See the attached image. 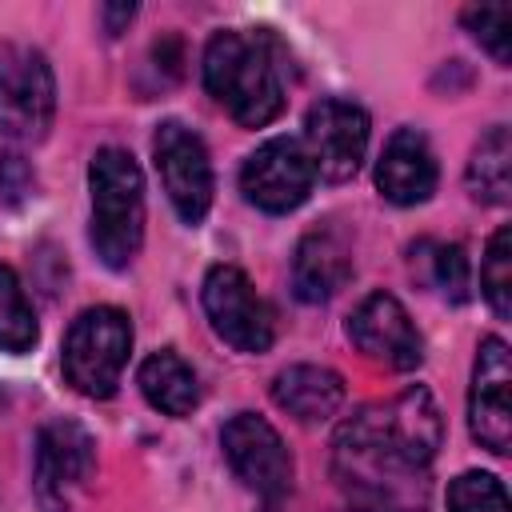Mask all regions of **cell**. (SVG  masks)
Segmentation results:
<instances>
[{
  "mask_svg": "<svg viewBox=\"0 0 512 512\" xmlns=\"http://www.w3.org/2000/svg\"><path fill=\"white\" fill-rule=\"evenodd\" d=\"M96 472V440L76 420H48L36 436V500L44 512H72Z\"/></svg>",
  "mask_w": 512,
  "mask_h": 512,
  "instance_id": "7",
  "label": "cell"
},
{
  "mask_svg": "<svg viewBox=\"0 0 512 512\" xmlns=\"http://www.w3.org/2000/svg\"><path fill=\"white\" fill-rule=\"evenodd\" d=\"M448 512H508V492L492 472H460L448 480Z\"/></svg>",
  "mask_w": 512,
  "mask_h": 512,
  "instance_id": "22",
  "label": "cell"
},
{
  "mask_svg": "<svg viewBox=\"0 0 512 512\" xmlns=\"http://www.w3.org/2000/svg\"><path fill=\"white\" fill-rule=\"evenodd\" d=\"M352 276V244L336 228H312L292 256V292L304 304L332 300Z\"/></svg>",
  "mask_w": 512,
  "mask_h": 512,
  "instance_id": "15",
  "label": "cell"
},
{
  "mask_svg": "<svg viewBox=\"0 0 512 512\" xmlns=\"http://www.w3.org/2000/svg\"><path fill=\"white\" fill-rule=\"evenodd\" d=\"M432 284L448 300H468V256L460 244H432Z\"/></svg>",
  "mask_w": 512,
  "mask_h": 512,
  "instance_id": "23",
  "label": "cell"
},
{
  "mask_svg": "<svg viewBox=\"0 0 512 512\" xmlns=\"http://www.w3.org/2000/svg\"><path fill=\"white\" fill-rule=\"evenodd\" d=\"M220 448L232 464V472L264 500H280L292 488V452L280 440V432L256 416V412H236L224 432H220Z\"/></svg>",
  "mask_w": 512,
  "mask_h": 512,
  "instance_id": "11",
  "label": "cell"
},
{
  "mask_svg": "<svg viewBox=\"0 0 512 512\" xmlns=\"http://www.w3.org/2000/svg\"><path fill=\"white\" fill-rule=\"evenodd\" d=\"M348 336L368 360H380L396 372H408L424 360V336L416 332L408 308L392 292L364 296L348 316Z\"/></svg>",
  "mask_w": 512,
  "mask_h": 512,
  "instance_id": "13",
  "label": "cell"
},
{
  "mask_svg": "<svg viewBox=\"0 0 512 512\" xmlns=\"http://www.w3.org/2000/svg\"><path fill=\"white\" fill-rule=\"evenodd\" d=\"M464 180L480 204H508V196H512V136L504 124H492L476 140Z\"/></svg>",
  "mask_w": 512,
  "mask_h": 512,
  "instance_id": "18",
  "label": "cell"
},
{
  "mask_svg": "<svg viewBox=\"0 0 512 512\" xmlns=\"http://www.w3.org/2000/svg\"><path fill=\"white\" fill-rule=\"evenodd\" d=\"M88 188H92V248L96 256L120 272L136 260L144 244V176L132 152L124 148H100L88 164Z\"/></svg>",
  "mask_w": 512,
  "mask_h": 512,
  "instance_id": "3",
  "label": "cell"
},
{
  "mask_svg": "<svg viewBox=\"0 0 512 512\" xmlns=\"http://www.w3.org/2000/svg\"><path fill=\"white\" fill-rule=\"evenodd\" d=\"M436 176L440 172H436V156L428 148V136L416 128H396L380 152V164H376L380 196L400 204V208L424 204L436 192Z\"/></svg>",
  "mask_w": 512,
  "mask_h": 512,
  "instance_id": "14",
  "label": "cell"
},
{
  "mask_svg": "<svg viewBox=\"0 0 512 512\" xmlns=\"http://www.w3.org/2000/svg\"><path fill=\"white\" fill-rule=\"evenodd\" d=\"M468 428L480 448L504 456L512 448V360L508 344L488 336L472 364L468 388Z\"/></svg>",
  "mask_w": 512,
  "mask_h": 512,
  "instance_id": "12",
  "label": "cell"
},
{
  "mask_svg": "<svg viewBox=\"0 0 512 512\" xmlns=\"http://www.w3.org/2000/svg\"><path fill=\"white\" fill-rule=\"evenodd\" d=\"M152 160H156V172H160V184L176 208V216L184 224H200L212 208V192H216V180H212V160H208V148L204 140L180 124V120H164L152 136Z\"/></svg>",
  "mask_w": 512,
  "mask_h": 512,
  "instance_id": "8",
  "label": "cell"
},
{
  "mask_svg": "<svg viewBox=\"0 0 512 512\" xmlns=\"http://www.w3.org/2000/svg\"><path fill=\"white\" fill-rule=\"evenodd\" d=\"M444 440V420L428 388L412 384L392 400H376L348 416L336 432V456L372 476H412L436 460Z\"/></svg>",
  "mask_w": 512,
  "mask_h": 512,
  "instance_id": "1",
  "label": "cell"
},
{
  "mask_svg": "<svg viewBox=\"0 0 512 512\" xmlns=\"http://www.w3.org/2000/svg\"><path fill=\"white\" fill-rule=\"evenodd\" d=\"M100 16H104V24H108V36H116L120 24H128V20L136 16V4H104Z\"/></svg>",
  "mask_w": 512,
  "mask_h": 512,
  "instance_id": "25",
  "label": "cell"
},
{
  "mask_svg": "<svg viewBox=\"0 0 512 512\" xmlns=\"http://www.w3.org/2000/svg\"><path fill=\"white\" fill-rule=\"evenodd\" d=\"M28 188H32V168H28L20 156L4 152V156H0V196H4V200H20Z\"/></svg>",
  "mask_w": 512,
  "mask_h": 512,
  "instance_id": "24",
  "label": "cell"
},
{
  "mask_svg": "<svg viewBox=\"0 0 512 512\" xmlns=\"http://www.w3.org/2000/svg\"><path fill=\"white\" fill-rule=\"evenodd\" d=\"M136 384L144 392V400L164 412V416H188L196 404H200V380L192 372V364L184 356H176L172 348L164 352H152L140 372H136Z\"/></svg>",
  "mask_w": 512,
  "mask_h": 512,
  "instance_id": "17",
  "label": "cell"
},
{
  "mask_svg": "<svg viewBox=\"0 0 512 512\" xmlns=\"http://www.w3.org/2000/svg\"><path fill=\"white\" fill-rule=\"evenodd\" d=\"M204 312L216 328V336L224 344H232L236 352H268L276 340V324H272V308L264 304V296L256 292V284L236 268V264H212L204 276Z\"/></svg>",
  "mask_w": 512,
  "mask_h": 512,
  "instance_id": "6",
  "label": "cell"
},
{
  "mask_svg": "<svg viewBox=\"0 0 512 512\" xmlns=\"http://www.w3.org/2000/svg\"><path fill=\"white\" fill-rule=\"evenodd\" d=\"M480 292L488 300V308L504 320L512 312V232L508 224L492 232L484 260H480Z\"/></svg>",
  "mask_w": 512,
  "mask_h": 512,
  "instance_id": "20",
  "label": "cell"
},
{
  "mask_svg": "<svg viewBox=\"0 0 512 512\" xmlns=\"http://www.w3.org/2000/svg\"><path fill=\"white\" fill-rule=\"evenodd\" d=\"M312 184H316V168H312V160L296 136H272L240 168L244 200L256 204L260 212H272V216L300 208L308 200Z\"/></svg>",
  "mask_w": 512,
  "mask_h": 512,
  "instance_id": "10",
  "label": "cell"
},
{
  "mask_svg": "<svg viewBox=\"0 0 512 512\" xmlns=\"http://www.w3.org/2000/svg\"><path fill=\"white\" fill-rule=\"evenodd\" d=\"M208 96L244 128H264L284 108V84L276 56L256 32H216L204 48Z\"/></svg>",
  "mask_w": 512,
  "mask_h": 512,
  "instance_id": "2",
  "label": "cell"
},
{
  "mask_svg": "<svg viewBox=\"0 0 512 512\" xmlns=\"http://www.w3.org/2000/svg\"><path fill=\"white\" fill-rule=\"evenodd\" d=\"M460 20L480 40V48L492 52L496 64L512 60V8L508 4H472V8H464Z\"/></svg>",
  "mask_w": 512,
  "mask_h": 512,
  "instance_id": "21",
  "label": "cell"
},
{
  "mask_svg": "<svg viewBox=\"0 0 512 512\" xmlns=\"http://www.w3.org/2000/svg\"><path fill=\"white\" fill-rule=\"evenodd\" d=\"M304 152L320 180L344 184L360 172L368 152V112L352 100L324 96L304 116Z\"/></svg>",
  "mask_w": 512,
  "mask_h": 512,
  "instance_id": "9",
  "label": "cell"
},
{
  "mask_svg": "<svg viewBox=\"0 0 512 512\" xmlns=\"http://www.w3.org/2000/svg\"><path fill=\"white\" fill-rule=\"evenodd\" d=\"M272 400L280 412H288L300 424H320L340 412L344 404V376L324 364H292L276 372Z\"/></svg>",
  "mask_w": 512,
  "mask_h": 512,
  "instance_id": "16",
  "label": "cell"
},
{
  "mask_svg": "<svg viewBox=\"0 0 512 512\" xmlns=\"http://www.w3.org/2000/svg\"><path fill=\"white\" fill-rule=\"evenodd\" d=\"M40 328H36V316H32V304L16 280V272L8 264H0V352H28L36 344Z\"/></svg>",
  "mask_w": 512,
  "mask_h": 512,
  "instance_id": "19",
  "label": "cell"
},
{
  "mask_svg": "<svg viewBox=\"0 0 512 512\" xmlns=\"http://www.w3.org/2000/svg\"><path fill=\"white\" fill-rule=\"evenodd\" d=\"M132 352V320L112 304L84 308L64 332V380L92 400H108L124 376Z\"/></svg>",
  "mask_w": 512,
  "mask_h": 512,
  "instance_id": "4",
  "label": "cell"
},
{
  "mask_svg": "<svg viewBox=\"0 0 512 512\" xmlns=\"http://www.w3.org/2000/svg\"><path fill=\"white\" fill-rule=\"evenodd\" d=\"M56 116V80L40 48L0 44V136L36 144Z\"/></svg>",
  "mask_w": 512,
  "mask_h": 512,
  "instance_id": "5",
  "label": "cell"
}]
</instances>
